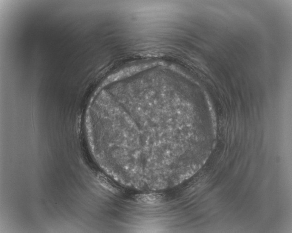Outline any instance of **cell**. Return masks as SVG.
Listing matches in <instances>:
<instances>
[{
  "instance_id": "cell-1",
  "label": "cell",
  "mask_w": 292,
  "mask_h": 233,
  "mask_svg": "<svg viewBox=\"0 0 292 233\" xmlns=\"http://www.w3.org/2000/svg\"><path fill=\"white\" fill-rule=\"evenodd\" d=\"M140 199H142V201H144V202H147V203H154L157 201L159 199L158 197L155 195H146L143 197H140Z\"/></svg>"
}]
</instances>
